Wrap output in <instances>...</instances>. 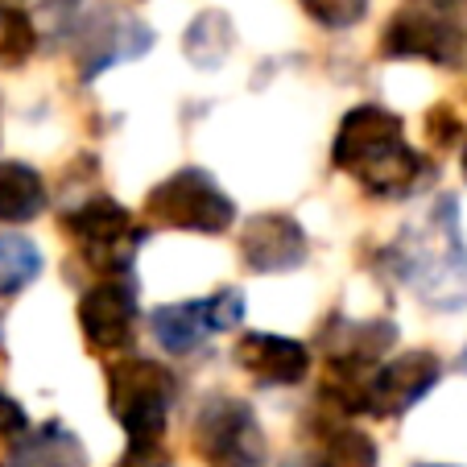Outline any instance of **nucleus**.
Wrapping results in <instances>:
<instances>
[{
  "label": "nucleus",
  "instance_id": "412c9836",
  "mask_svg": "<svg viewBox=\"0 0 467 467\" xmlns=\"http://www.w3.org/2000/svg\"><path fill=\"white\" fill-rule=\"evenodd\" d=\"M302 13H306L315 26L323 29H352L368 17L372 0H298Z\"/></svg>",
  "mask_w": 467,
  "mask_h": 467
},
{
  "label": "nucleus",
  "instance_id": "b1692460",
  "mask_svg": "<svg viewBox=\"0 0 467 467\" xmlns=\"http://www.w3.org/2000/svg\"><path fill=\"white\" fill-rule=\"evenodd\" d=\"M29 431V418L21 410V401H13L9 393H0V439H21Z\"/></svg>",
  "mask_w": 467,
  "mask_h": 467
},
{
  "label": "nucleus",
  "instance_id": "0eeeda50",
  "mask_svg": "<svg viewBox=\"0 0 467 467\" xmlns=\"http://www.w3.org/2000/svg\"><path fill=\"white\" fill-rule=\"evenodd\" d=\"M380 58H418L434 67H459L467 58V29L451 17L442 0L406 5L380 29Z\"/></svg>",
  "mask_w": 467,
  "mask_h": 467
},
{
  "label": "nucleus",
  "instance_id": "f257e3e1",
  "mask_svg": "<svg viewBox=\"0 0 467 467\" xmlns=\"http://www.w3.org/2000/svg\"><path fill=\"white\" fill-rule=\"evenodd\" d=\"M331 161L348 178H356L364 194L385 199V203L410 199L426 182H434V161H426L406 141V120L380 104H356L339 120Z\"/></svg>",
  "mask_w": 467,
  "mask_h": 467
},
{
  "label": "nucleus",
  "instance_id": "9d476101",
  "mask_svg": "<svg viewBox=\"0 0 467 467\" xmlns=\"http://www.w3.org/2000/svg\"><path fill=\"white\" fill-rule=\"evenodd\" d=\"M137 327V285L129 274L99 277L79 298V331L91 352H124Z\"/></svg>",
  "mask_w": 467,
  "mask_h": 467
},
{
  "label": "nucleus",
  "instance_id": "f3484780",
  "mask_svg": "<svg viewBox=\"0 0 467 467\" xmlns=\"http://www.w3.org/2000/svg\"><path fill=\"white\" fill-rule=\"evenodd\" d=\"M42 248L29 236H0V298L21 294L42 277Z\"/></svg>",
  "mask_w": 467,
  "mask_h": 467
},
{
  "label": "nucleus",
  "instance_id": "5701e85b",
  "mask_svg": "<svg viewBox=\"0 0 467 467\" xmlns=\"http://www.w3.org/2000/svg\"><path fill=\"white\" fill-rule=\"evenodd\" d=\"M459 120H455V112H451L447 104H439L434 112H426V137H434V145H451L459 137Z\"/></svg>",
  "mask_w": 467,
  "mask_h": 467
},
{
  "label": "nucleus",
  "instance_id": "ddd939ff",
  "mask_svg": "<svg viewBox=\"0 0 467 467\" xmlns=\"http://www.w3.org/2000/svg\"><path fill=\"white\" fill-rule=\"evenodd\" d=\"M232 356L261 385H298L310 372V348L277 331H248L236 339Z\"/></svg>",
  "mask_w": 467,
  "mask_h": 467
},
{
  "label": "nucleus",
  "instance_id": "4468645a",
  "mask_svg": "<svg viewBox=\"0 0 467 467\" xmlns=\"http://www.w3.org/2000/svg\"><path fill=\"white\" fill-rule=\"evenodd\" d=\"M397 339V323L389 318H364V323H348V318H331L323 331L327 360H368L380 364L385 352Z\"/></svg>",
  "mask_w": 467,
  "mask_h": 467
},
{
  "label": "nucleus",
  "instance_id": "9b49d317",
  "mask_svg": "<svg viewBox=\"0 0 467 467\" xmlns=\"http://www.w3.org/2000/svg\"><path fill=\"white\" fill-rule=\"evenodd\" d=\"M306 256V228L285 212H261L240 228V261L248 274H290Z\"/></svg>",
  "mask_w": 467,
  "mask_h": 467
},
{
  "label": "nucleus",
  "instance_id": "6ab92c4d",
  "mask_svg": "<svg viewBox=\"0 0 467 467\" xmlns=\"http://www.w3.org/2000/svg\"><path fill=\"white\" fill-rule=\"evenodd\" d=\"M318 467H377V442H372V434L356 431V426L327 431Z\"/></svg>",
  "mask_w": 467,
  "mask_h": 467
},
{
  "label": "nucleus",
  "instance_id": "cd10ccee",
  "mask_svg": "<svg viewBox=\"0 0 467 467\" xmlns=\"http://www.w3.org/2000/svg\"><path fill=\"white\" fill-rule=\"evenodd\" d=\"M285 467H310V463H285Z\"/></svg>",
  "mask_w": 467,
  "mask_h": 467
},
{
  "label": "nucleus",
  "instance_id": "393cba45",
  "mask_svg": "<svg viewBox=\"0 0 467 467\" xmlns=\"http://www.w3.org/2000/svg\"><path fill=\"white\" fill-rule=\"evenodd\" d=\"M459 170H463V182H467V137H463V153H459Z\"/></svg>",
  "mask_w": 467,
  "mask_h": 467
},
{
  "label": "nucleus",
  "instance_id": "6e6552de",
  "mask_svg": "<svg viewBox=\"0 0 467 467\" xmlns=\"http://www.w3.org/2000/svg\"><path fill=\"white\" fill-rule=\"evenodd\" d=\"M244 318V294L240 290H215L207 298H186L158 306L150 315V331L170 356H191L207 339L223 336Z\"/></svg>",
  "mask_w": 467,
  "mask_h": 467
},
{
  "label": "nucleus",
  "instance_id": "aec40b11",
  "mask_svg": "<svg viewBox=\"0 0 467 467\" xmlns=\"http://www.w3.org/2000/svg\"><path fill=\"white\" fill-rule=\"evenodd\" d=\"M34 50H37V29L29 21V13L0 5V71H13V67L29 62Z\"/></svg>",
  "mask_w": 467,
  "mask_h": 467
},
{
  "label": "nucleus",
  "instance_id": "7ed1b4c3",
  "mask_svg": "<svg viewBox=\"0 0 467 467\" xmlns=\"http://www.w3.org/2000/svg\"><path fill=\"white\" fill-rule=\"evenodd\" d=\"M174 397L178 380L166 364L145 360V356L108 364V410L124 426L129 442H161Z\"/></svg>",
  "mask_w": 467,
  "mask_h": 467
},
{
  "label": "nucleus",
  "instance_id": "a878e982",
  "mask_svg": "<svg viewBox=\"0 0 467 467\" xmlns=\"http://www.w3.org/2000/svg\"><path fill=\"white\" fill-rule=\"evenodd\" d=\"M459 368L467 372V348H463V352H459Z\"/></svg>",
  "mask_w": 467,
  "mask_h": 467
},
{
  "label": "nucleus",
  "instance_id": "bb28decb",
  "mask_svg": "<svg viewBox=\"0 0 467 467\" xmlns=\"http://www.w3.org/2000/svg\"><path fill=\"white\" fill-rule=\"evenodd\" d=\"M418 467H447V463H418Z\"/></svg>",
  "mask_w": 467,
  "mask_h": 467
},
{
  "label": "nucleus",
  "instance_id": "dca6fc26",
  "mask_svg": "<svg viewBox=\"0 0 467 467\" xmlns=\"http://www.w3.org/2000/svg\"><path fill=\"white\" fill-rule=\"evenodd\" d=\"M46 178L26 161H0V223H29L46 212Z\"/></svg>",
  "mask_w": 467,
  "mask_h": 467
},
{
  "label": "nucleus",
  "instance_id": "c85d7f7f",
  "mask_svg": "<svg viewBox=\"0 0 467 467\" xmlns=\"http://www.w3.org/2000/svg\"><path fill=\"white\" fill-rule=\"evenodd\" d=\"M0 5H13V0H0Z\"/></svg>",
  "mask_w": 467,
  "mask_h": 467
},
{
  "label": "nucleus",
  "instance_id": "f03ea898",
  "mask_svg": "<svg viewBox=\"0 0 467 467\" xmlns=\"http://www.w3.org/2000/svg\"><path fill=\"white\" fill-rule=\"evenodd\" d=\"M389 269L406 290L434 310L467 306V244L455 199H439L397 232L389 244Z\"/></svg>",
  "mask_w": 467,
  "mask_h": 467
},
{
  "label": "nucleus",
  "instance_id": "a211bd4d",
  "mask_svg": "<svg viewBox=\"0 0 467 467\" xmlns=\"http://www.w3.org/2000/svg\"><path fill=\"white\" fill-rule=\"evenodd\" d=\"M232 42H236V29L223 13H199L186 29V58L199 62V67H220L228 58Z\"/></svg>",
  "mask_w": 467,
  "mask_h": 467
},
{
  "label": "nucleus",
  "instance_id": "1a4fd4ad",
  "mask_svg": "<svg viewBox=\"0 0 467 467\" xmlns=\"http://www.w3.org/2000/svg\"><path fill=\"white\" fill-rule=\"evenodd\" d=\"M75 37H79L75 42V67H79L83 83H91L116 62H132L153 50V29L141 17H132L124 9H108V5H99Z\"/></svg>",
  "mask_w": 467,
  "mask_h": 467
},
{
  "label": "nucleus",
  "instance_id": "f8f14e48",
  "mask_svg": "<svg viewBox=\"0 0 467 467\" xmlns=\"http://www.w3.org/2000/svg\"><path fill=\"white\" fill-rule=\"evenodd\" d=\"M442 377V360L426 348L401 352L393 360H380L372 372V418H401L414 410Z\"/></svg>",
  "mask_w": 467,
  "mask_h": 467
},
{
  "label": "nucleus",
  "instance_id": "39448f33",
  "mask_svg": "<svg viewBox=\"0 0 467 467\" xmlns=\"http://www.w3.org/2000/svg\"><path fill=\"white\" fill-rule=\"evenodd\" d=\"M145 215L161 228L174 232H199V236H223L236 220L232 194L215 182L207 170L182 166L170 178H161L145 199Z\"/></svg>",
  "mask_w": 467,
  "mask_h": 467
},
{
  "label": "nucleus",
  "instance_id": "2eb2a0df",
  "mask_svg": "<svg viewBox=\"0 0 467 467\" xmlns=\"http://www.w3.org/2000/svg\"><path fill=\"white\" fill-rule=\"evenodd\" d=\"M13 467H88V451L62 422L26 431L13 447Z\"/></svg>",
  "mask_w": 467,
  "mask_h": 467
},
{
  "label": "nucleus",
  "instance_id": "20e7f679",
  "mask_svg": "<svg viewBox=\"0 0 467 467\" xmlns=\"http://www.w3.org/2000/svg\"><path fill=\"white\" fill-rule=\"evenodd\" d=\"M62 232L71 236L75 253L104 277L129 274L137 248H141L145 236H150V228L132 220L112 194H96V199L75 203L71 212L62 215Z\"/></svg>",
  "mask_w": 467,
  "mask_h": 467
},
{
  "label": "nucleus",
  "instance_id": "4be33fe9",
  "mask_svg": "<svg viewBox=\"0 0 467 467\" xmlns=\"http://www.w3.org/2000/svg\"><path fill=\"white\" fill-rule=\"evenodd\" d=\"M116 467H174L170 451H161V442H129Z\"/></svg>",
  "mask_w": 467,
  "mask_h": 467
},
{
  "label": "nucleus",
  "instance_id": "423d86ee",
  "mask_svg": "<svg viewBox=\"0 0 467 467\" xmlns=\"http://www.w3.org/2000/svg\"><path fill=\"white\" fill-rule=\"evenodd\" d=\"M194 455L207 467H265L269 442H265L261 418L244 397L215 393L207 397L191 426Z\"/></svg>",
  "mask_w": 467,
  "mask_h": 467
}]
</instances>
